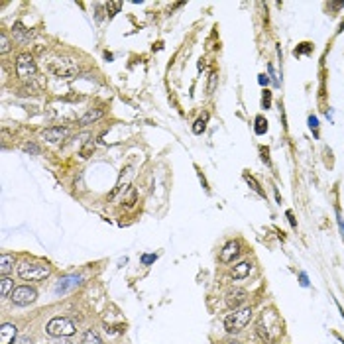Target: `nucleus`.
<instances>
[{"label":"nucleus","instance_id":"nucleus-1","mask_svg":"<svg viewBox=\"0 0 344 344\" xmlns=\"http://www.w3.org/2000/svg\"><path fill=\"white\" fill-rule=\"evenodd\" d=\"M258 329V334L262 336V340L266 344L274 342L276 338L279 336V333H281V322H279V317L276 315V311H264L262 313V317H260V321H258V324H256Z\"/></svg>","mask_w":344,"mask_h":344},{"label":"nucleus","instance_id":"nucleus-2","mask_svg":"<svg viewBox=\"0 0 344 344\" xmlns=\"http://www.w3.org/2000/svg\"><path fill=\"white\" fill-rule=\"evenodd\" d=\"M252 317H254L252 307H242V309H236V311H232L230 315H226V319H224V329H226V333H230V334L242 333L246 329V324L252 321Z\"/></svg>","mask_w":344,"mask_h":344},{"label":"nucleus","instance_id":"nucleus-3","mask_svg":"<svg viewBox=\"0 0 344 344\" xmlns=\"http://www.w3.org/2000/svg\"><path fill=\"white\" fill-rule=\"evenodd\" d=\"M49 266L47 264H35V262H24L18 266V276L24 281H42L49 276Z\"/></svg>","mask_w":344,"mask_h":344},{"label":"nucleus","instance_id":"nucleus-4","mask_svg":"<svg viewBox=\"0 0 344 344\" xmlns=\"http://www.w3.org/2000/svg\"><path fill=\"white\" fill-rule=\"evenodd\" d=\"M75 322L65 319V317H56V319H51V321L47 322V327H45V333L49 334V336H56V338H65V336H71V334H75Z\"/></svg>","mask_w":344,"mask_h":344},{"label":"nucleus","instance_id":"nucleus-5","mask_svg":"<svg viewBox=\"0 0 344 344\" xmlns=\"http://www.w3.org/2000/svg\"><path fill=\"white\" fill-rule=\"evenodd\" d=\"M51 73L57 75V77H63V79H69L73 77V75H77L79 73V67L75 61H71V59H56L51 65Z\"/></svg>","mask_w":344,"mask_h":344},{"label":"nucleus","instance_id":"nucleus-6","mask_svg":"<svg viewBox=\"0 0 344 344\" xmlns=\"http://www.w3.org/2000/svg\"><path fill=\"white\" fill-rule=\"evenodd\" d=\"M16 73L20 79H32L35 75V61L30 53H22L16 59Z\"/></svg>","mask_w":344,"mask_h":344},{"label":"nucleus","instance_id":"nucleus-7","mask_svg":"<svg viewBox=\"0 0 344 344\" xmlns=\"http://www.w3.org/2000/svg\"><path fill=\"white\" fill-rule=\"evenodd\" d=\"M35 297H38V293L30 285H20V287L14 289L10 295L12 303H16V305H30L35 301Z\"/></svg>","mask_w":344,"mask_h":344},{"label":"nucleus","instance_id":"nucleus-8","mask_svg":"<svg viewBox=\"0 0 344 344\" xmlns=\"http://www.w3.org/2000/svg\"><path fill=\"white\" fill-rule=\"evenodd\" d=\"M246 299H248V293H246L244 289H230L228 293H226V305H228V309H240V305H244Z\"/></svg>","mask_w":344,"mask_h":344},{"label":"nucleus","instance_id":"nucleus-9","mask_svg":"<svg viewBox=\"0 0 344 344\" xmlns=\"http://www.w3.org/2000/svg\"><path fill=\"white\" fill-rule=\"evenodd\" d=\"M238 254H240V242H228L221 252V262L230 264V262H234V258H238Z\"/></svg>","mask_w":344,"mask_h":344},{"label":"nucleus","instance_id":"nucleus-10","mask_svg":"<svg viewBox=\"0 0 344 344\" xmlns=\"http://www.w3.org/2000/svg\"><path fill=\"white\" fill-rule=\"evenodd\" d=\"M67 134L69 132H67L65 128H57V126H53V128H45L44 132H42V136H44V140L51 142V144H56V142H61Z\"/></svg>","mask_w":344,"mask_h":344},{"label":"nucleus","instance_id":"nucleus-11","mask_svg":"<svg viewBox=\"0 0 344 344\" xmlns=\"http://www.w3.org/2000/svg\"><path fill=\"white\" fill-rule=\"evenodd\" d=\"M250 271H252V264H250V262H240V264H236V266L230 269V278L244 279L250 276Z\"/></svg>","mask_w":344,"mask_h":344},{"label":"nucleus","instance_id":"nucleus-12","mask_svg":"<svg viewBox=\"0 0 344 344\" xmlns=\"http://www.w3.org/2000/svg\"><path fill=\"white\" fill-rule=\"evenodd\" d=\"M16 338V327L10 322H4L0 329V344H14Z\"/></svg>","mask_w":344,"mask_h":344},{"label":"nucleus","instance_id":"nucleus-13","mask_svg":"<svg viewBox=\"0 0 344 344\" xmlns=\"http://www.w3.org/2000/svg\"><path fill=\"white\" fill-rule=\"evenodd\" d=\"M100 116H102V111L100 108H95V111H89L87 114H83L79 118V126H89V124L97 122Z\"/></svg>","mask_w":344,"mask_h":344},{"label":"nucleus","instance_id":"nucleus-14","mask_svg":"<svg viewBox=\"0 0 344 344\" xmlns=\"http://www.w3.org/2000/svg\"><path fill=\"white\" fill-rule=\"evenodd\" d=\"M14 262H16V260H14V256H10V254L0 256V274H2V276H6L12 267H14Z\"/></svg>","mask_w":344,"mask_h":344},{"label":"nucleus","instance_id":"nucleus-15","mask_svg":"<svg viewBox=\"0 0 344 344\" xmlns=\"http://www.w3.org/2000/svg\"><path fill=\"white\" fill-rule=\"evenodd\" d=\"M81 344H102V340H100V336L95 331H87V333L83 334Z\"/></svg>","mask_w":344,"mask_h":344},{"label":"nucleus","instance_id":"nucleus-16","mask_svg":"<svg viewBox=\"0 0 344 344\" xmlns=\"http://www.w3.org/2000/svg\"><path fill=\"white\" fill-rule=\"evenodd\" d=\"M75 283H79V278L59 279V283H57V287H56V293H61V291H65L67 287H71V285H75Z\"/></svg>","mask_w":344,"mask_h":344},{"label":"nucleus","instance_id":"nucleus-17","mask_svg":"<svg viewBox=\"0 0 344 344\" xmlns=\"http://www.w3.org/2000/svg\"><path fill=\"white\" fill-rule=\"evenodd\" d=\"M14 281L10 278H6V276H2V287H0V293H2V297H8L12 295L10 291H14Z\"/></svg>","mask_w":344,"mask_h":344},{"label":"nucleus","instance_id":"nucleus-18","mask_svg":"<svg viewBox=\"0 0 344 344\" xmlns=\"http://www.w3.org/2000/svg\"><path fill=\"white\" fill-rule=\"evenodd\" d=\"M14 35H16L18 42H26V40H28V30L24 28L22 24H16V26H14Z\"/></svg>","mask_w":344,"mask_h":344},{"label":"nucleus","instance_id":"nucleus-19","mask_svg":"<svg viewBox=\"0 0 344 344\" xmlns=\"http://www.w3.org/2000/svg\"><path fill=\"white\" fill-rule=\"evenodd\" d=\"M0 51H2V53H8V51H10V40H8V35L4 32L0 33Z\"/></svg>","mask_w":344,"mask_h":344},{"label":"nucleus","instance_id":"nucleus-20","mask_svg":"<svg viewBox=\"0 0 344 344\" xmlns=\"http://www.w3.org/2000/svg\"><path fill=\"white\" fill-rule=\"evenodd\" d=\"M93 152H95V142H93V140H89V142L85 144V148L81 150V156H83V157H89L90 154H93Z\"/></svg>","mask_w":344,"mask_h":344},{"label":"nucleus","instance_id":"nucleus-21","mask_svg":"<svg viewBox=\"0 0 344 344\" xmlns=\"http://www.w3.org/2000/svg\"><path fill=\"white\" fill-rule=\"evenodd\" d=\"M205 122H207V114L203 116V118H199L197 122H195V126H193V132L195 134H201L203 130H205Z\"/></svg>","mask_w":344,"mask_h":344},{"label":"nucleus","instance_id":"nucleus-22","mask_svg":"<svg viewBox=\"0 0 344 344\" xmlns=\"http://www.w3.org/2000/svg\"><path fill=\"white\" fill-rule=\"evenodd\" d=\"M120 8H122V2H108V4H106V10H111L112 14H116Z\"/></svg>","mask_w":344,"mask_h":344},{"label":"nucleus","instance_id":"nucleus-23","mask_svg":"<svg viewBox=\"0 0 344 344\" xmlns=\"http://www.w3.org/2000/svg\"><path fill=\"white\" fill-rule=\"evenodd\" d=\"M24 152H32V154H40V148L35 144H24Z\"/></svg>","mask_w":344,"mask_h":344},{"label":"nucleus","instance_id":"nucleus-24","mask_svg":"<svg viewBox=\"0 0 344 344\" xmlns=\"http://www.w3.org/2000/svg\"><path fill=\"white\" fill-rule=\"evenodd\" d=\"M124 203H126L128 207H132L134 203H136V191H134V189H130V195H128V199L124 201Z\"/></svg>","mask_w":344,"mask_h":344},{"label":"nucleus","instance_id":"nucleus-25","mask_svg":"<svg viewBox=\"0 0 344 344\" xmlns=\"http://www.w3.org/2000/svg\"><path fill=\"white\" fill-rule=\"evenodd\" d=\"M248 183L252 185V189H254L256 193H260V195H264V191L260 189V185H258V183H256V181H254V179H252V177H248Z\"/></svg>","mask_w":344,"mask_h":344},{"label":"nucleus","instance_id":"nucleus-26","mask_svg":"<svg viewBox=\"0 0 344 344\" xmlns=\"http://www.w3.org/2000/svg\"><path fill=\"white\" fill-rule=\"evenodd\" d=\"M156 260V256H144V264H150V262H154Z\"/></svg>","mask_w":344,"mask_h":344},{"label":"nucleus","instance_id":"nucleus-27","mask_svg":"<svg viewBox=\"0 0 344 344\" xmlns=\"http://www.w3.org/2000/svg\"><path fill=\"white\" fill-rule=\"evenodd\" d=\"M53 344H73L71 340H67V338H59L57 342H53Z\"/></svg>","mask_w":344,"mask_h":344},{"label":"nucleus","instance_id":"nucleus-28","mask_svg":"<svg viewBox=\"0 0 344 344\" xmlns=\"http://www.w3.org/2000/svg\"><path fill=\"white\" fill-rule=\"evenodd\" d=\"M214 81H216V75L212 73V75H211V90L214 89Z\"/></svg>","mask_w":344,"mask_h":344},{"label":"nucleus","instance_id":"nucleus-29","mask_svg":"<svg viewBox=\"0 0 344 344\" xmlns=\"http://www.w3.org/2000/svg\"><path fill=\"white\" fill-rule=\"evenodd\" d=\"M301 283L307 285V276H305V274H301Z\"/></svg>","mask_w":344,"mask_h":344},{"label":"nucleus","instance_id":"nucleus-30","mask_svg":"<svg viewBox=\"0 0 344 344\" xmlns=\"http://www.w3.org/2000/svg\"><path fill=\"white\" fill-rule=\"evenodd\" d=\"M228 344H242V342H236V340H234V342H228Z\"/></svg>","mask_w":344,"mask_h":344}]
</instances>
